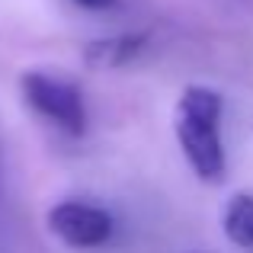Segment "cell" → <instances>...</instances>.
<instances>
[{"label":"cell","mask_w":253,"mask_h":253,"mask_svg":"<svg viewBox=\"0 0 253 253\" xmlns=\"http://www.w3.org/2000/svg\"><path fill=\"white\" fill-rule=\"evenodd\" d=\"M221 93L209 86H186L176 103L173 131L179 151L202 183L224 179V144H221Z\"/></svg>","instance_id":"obj_1"},{"label":"cell","mask_w":253,"mask_h":253,"mask_svg":"<svg viewBox=\"0 0 253 253\" xmlns=\"http://www.w3.org/2000/svg\"><path fill=\"white\" fill-rule=\"evenodd\" d=\"M19 86H23V99L42 119H48L55 128L68 131V135H84L86 106H84L81 90L71 81L45 74V71H26L19 77Z\"/></svg>","instance_id":"obj_2"},{"label":"cell","mask_w":253,"mask_h":253,"mask_svg":"<svg viewBox=\"0 0 253 253\" xmlns=\"http://www.w3.org/2000/svg\"><path fill=\"white\" fill-rule=\"evenodd\" d=\"M48 231L71 250H96L112 241L116 221L106 209L81 199H64V202L51 205L45 215Z\"/></svg>","instance_id":"obj_3"},{"label":"cell","mask_w":253,"mask_h":253,"mask_svg":"<svg viewBox=\"0 0 253 253\" xmlns=\"http://www.w3.org/2000/svg\"><path fill=\"white\" fill-rule=\"evenodd\" d=\"M148 45L144 32H122V36H109V39H96L84 48V61L96 71H116L131 64Z\"/></svg>","instance_id":"obj_4"},{"label":"cell","mask_w":253,"mask_h":253,"mask_svg":"<svg viewBox=\"0 0 253 253\" xmlns=\"http://www.w3.org/2000/svg\"><path fill=\"white\" fill-rule=\"evenodd\" d=\"M221 231L231 244H237L244 250H253V196L250 192H234L224 202Z\"/></svg>","instance_id":"obj_5"},{"label":"cell","mask_w":253,"mask_h":253,"mask_svg":"<svg viewBox=\"0 0 253 253\" xmlns=\"http://www.w3.org/2000/svg\"><path fill=\"white\" fill-rule=\"evenodd\" d=\"M77 6H84V10H109V6H116L119 0H74Z\"/></svg>","instance_id":"obj_6"}]
</instances>
